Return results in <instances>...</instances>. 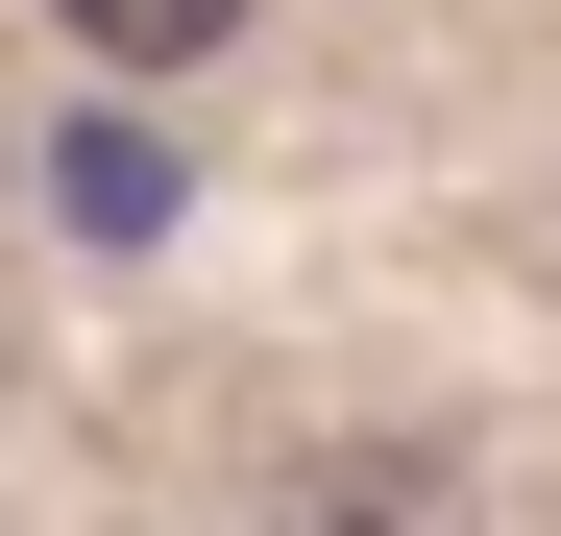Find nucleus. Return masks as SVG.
I'll use <instances>...</instances> for the list:
<instances>
[{
  "instance_id": "f257e3e1",
  "label": "nucleus",
  "mask_w": 561,
  "mask_h": 536,
  "mask_svg": "<svg viewBox=\"0 0 561 536\" xmlns=\"http://www.w3.org/2000/svg\"><path fill=\"white\" fill-rule=\"evenodd\" d=\"M294 536H489V512H463V464L366 439V464H318V488H294Z\"/></svg>"
},
{
  "instance_id": "f03ea898",
  "label": "nucleus",
  "mask_w": 561,
  "mask_h": 536,
  "mask_svg": "<svg viewBox=\"0 0 561 536\" xmlns=\"http://www.w3.org/2000/svg\"><path fill=\"white\" fill-rule=\"evenodd\" d=\"M99 73H196V49H244V0H49Z\"/></svg>"
},
{
  "instance_id": "7ed1b4c3",
  "label": "nucleus",
  "mask_w": 561,
  "mask_h": 536,
  "mask_svg": "<svg viewBox=\"0 0 561 536\" xmlns=\"http://www.w3.org/2000/svg\"><path fill=\"white\" fill-rule=\"evenodd\" d=\"M73 220L147 244V220H171V147H147V123H73Z\"/></svg>"
}]
</instances>
